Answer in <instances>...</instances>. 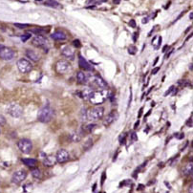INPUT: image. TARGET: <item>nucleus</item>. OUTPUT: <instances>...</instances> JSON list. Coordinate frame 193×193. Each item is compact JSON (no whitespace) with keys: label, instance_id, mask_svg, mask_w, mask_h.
<instances>
[{"label":"nucleus","instance_id":"4c0bfd02","mask_svg":"<svg viewBox=\"0 0 193 193\" xmlns=\"http://www.w3.org/2000/svg\"><path fill=\"white\" fill-rule=\"evenodd\" d=\"M105 179H106V173L103 172V173H102V175H101V179H100V183H101V186H102L103 183H104Z\"/></svg>","mask_w":193,"mask_h":193},{"label":"nucleus","instance_id":"b1692460","mask_svg":"<svg viewBox=\"0 0 193 193\" xmlns=\"http://www.w3.org/2000/svg\"><path fill=\"white\" fill-rule=\"evenodd\" d=\"M47 32H48L47 30L43 29V28H34V29H32L30 31L31 33H34L36 36H42V34L46 33Z\"/></svg>","mask_w":193,"mask_h":193},{"label":"nucleus","instance_id":"37998d69","mask_svg":"<svg viewBox=\"0 0 193 193\" xmlns=\"http://www.w3.org/2000/svg\"><path fill=\"white\" fill-rule=\"evenodd\" d=\"M129 25L131 26V27L132 28H135L136 27V23H135V20H130V22H129Z\"/></svg>","mask_w":193,"mask_h":193},{"label":"nucleus","instance_id":"79ce46f5","mask_svg":"<svg viewBox=\"0 0 193 193\" xmlns=\"http://www.w3.org/2000/svg\"><path fill=\"white\" fill-rule=\"evenodd\" d=\"M187 125L188 127H192V118H190V119L187 120Z\"/></svg>","mask_w":193,"mask_h":193},{"label":"nucleus","instance_id":"bb28decb","mask_svg":"<svg viewBox=\"0 0 193 193\" xmlns=\"http://www.w3.org/2000/svg\"><path fill=\"white\" fill-rule=\"evenodd\" d=\"M92 145H93V140L90 138V139H88V140H87V141L83 144L82 148H83V150H84V151H87V150H89V149L92 147Z\"/></svg>","mask_w":193,"mask_h":193},{"label":"nucleus","instance_id":"c85d7f7f","mask_svg":"<svg viewBox=\"0 0 193 193\" xmlns=\"http://www.w3.org/2000/svg\"><path fill=\"white\" fill-rule=\"evenodd\" d=\"M31 173H32V176L33 178H36V179H40L41 178V172H40V170L38 168H33V169H32Z\"/></svg>","mask_w":193,"mask_h":193},{"label":"nucleus","instance_id":"dca6fc26","mask_svg":"<svg viewBox=\"0 0 193 193\" xmlns=\"http://www.w3.org/2000/svg\"><path fill=\"white\" fill-rule=\"evenodd\" d=\"M95 93V90L92 89V88H86V89H83L81 94V98L85 100H90V99L93 96Z\"/></svg>","mask_w":193,"mask_h":193},{"label":"nucleus","instance_id":"39448f33","mask_svg":"<svg viewBox=\"0 0 193 193\" xmlns=\"http://www.w3.org/2000/svg\"><path fill=\"white\" fill-rule=\"evenodd\" d=\"M7 112L13 118H19L23 113V108L17 103H12L7 107Z\"/></svg>","mask_w":193,"mask_h":193},{"label":"nucleus","instance_id":"58836bf2","mask_svg":"<svg viewBox=\"0 0 193 193\" xmlns=\"http://www.w3.org/2000/svg\"><path fill=\"white\" fill-rule=\"evenodd\" d=\"M174 88H175V87H174L173 85H172V86H170V88H169V89H168L167 91H166V92L164 93V95H163V96H168V95H169V94H170V93H171V92H172V91L174 90Z\"/></svg>","mask_w":193,"mask_h":193},{"label":"nucleus","instance_id":"ddd939ff","mask_svg":"<svg viewBox=\"0 0 193 193\" xmlns=\"http://www.w3.org/2000/svg\"><path fill=\"white\" fill-rule=\"evenodd\" d=\"M32 43L34 45V46H37L38 48H43V49H45V47H47V40L41 37V36H36L33 40H32Z\"/></svg>","mask_w":193,"mask_h":193},{"label":"nucleus","instance_id":"de8ad7c7","mask_svg":"<svg viewBox=\"0 0 193 193\" xmlns=\"http://www.w3.org/2000/svg\"><path fill=\"white\" fill-rule=\"evenodd\" d=\"M139 124H140V120H137V122H136V124H135V125H134V128L136 129V128L139 126Z\"/></svg>","mask_w":193,"mask_h":193},{"label":"nucleus","instance_id":"7c9ffc66","mask_svg":"<svg viewBox=\"0 0 193 193\" xmlns=\"http://www.w3.org/2000/svg\"><path fill=\"white\" fill-rule=\"evenodd\" d=\"M120 140V144H125V141H126V135L125 134H121L119 138Z\"/></svg>","mask_w":193,"mask_h":193},{"label":"nucleus","instance_id":"c9c22d12","mask_svg":"<svg viewBox=\"0 0 193 193\" xmlns=\"http://www.w3.org/2000/svg\"><path fill=\"white\" fill-rule=\"evenodd\" d=\"M5 124H6V118L0 114V126L5 125Z\"/></svg>","mask_w":193,"mask_h":193},{"label":"nucleus","instance_id":"3c124183","mask_svg":"<svg viewBox=\"0 0 193 193\" xmlns=\"http://www.w3.org/2000/svg\"><path fill=\"white\" fill-rule=\"evenodd\" d=\"M158 60H159V57H156V59H155V61H154V64H153V65H156V63L158 62Z\"/></svg>","mask_w":193,"mask_h":193},{"label":"nucleus","instance_id":"9d476101","mask_svg":"<svg viewBox=\"0 0 193 193\" xmlns=\"http://www.w3.org/2000/svg\"><path fill=\"white\" fill-rule=\"evenodd\" d=\"M118 118H119V114H118L117 111H112V112H110L108 115L105 117V119L103 120V125L105 127L110 126L114 121H115L116 120H118Z\"/></svg>","mask_w":193,"mask_h":193},{"label":"nucleus","instance_id":"2f4dec72","mask_svg":"<svg viewBox=\"0 0 193 193\" xmlns=\"http://www.w3.org/2000/svg\"><path fill=\"white\" fill-rule=\"evenodd\" d=\"M14 26L19 29H25L29 27V24H21V23H14Z\"/></svg>","mask_w":193,"mask_h":193},{"label":"nucleus","instance_id":"f704fd0d","mask_svg":"<svg viewBox=\"0 0 193 193\" xmlns=\"http://www.w3.org/2000/svg\"><path fill=\"white\" fill-rule=\"evenodd\" d=\"M81 115L82 120H87V112H86V109H82L81 110Z\"/></svg>","mask_w":193,"mask_h":193},{"label":"nucleus","instance_id":"f3484780","mask_svg":"<svg viewBox=\"0 0 193 193\" xmlns=\"http://www.w3.org/2000/svg\"><path fill=\"white\" fill-rule=\"evenodd\" d=\"M51 37L53 39H55V40H57V41H62V40H65L67 38V36L65 34V33L57 31V32H55L54 33H52Z\"/></svg>","mask_w":193,"mask_h":193},{"label":"nucleus","instance_id":"c756f323","mask_svg":"<svg viewBox=\"0 0 193 193\" xmlns=\"http://www.w3.org/2000/svg\"><path fill=\"white\" fill-rule=\"evenodd\" d=\"M179 85L183 86V87H186V86H191V83L188 81H180L178 82Z\"/></svg>","mask_w":193,"mask_h":193},{"label":"nucleus","instance_id":"13d9d810","mask_svg":"<svg viewBox=\"0 0 193 193\" xmlns=\"http://www.w3.org/2000/svg\"><path fill=\"white\" fill-rule=\"evenodd\" d=\"M3 47H4V46H3V45H2V44H0V50H1V49H2V48H3Z\"/></svg>","mask_w":193,"mask_h":193},{"label":"nucleus","instance_id":"423d86ee","mask_svg":"<svg viewBox=\"0 0 193 193\" xmlns=\"http://www.w3.org/2000/svg\"><path fill=\"white\" fill-rule=\"evenodd\" d=\"M17 68H18L19 72L22 73V74H26V73H29L33 70V65L32 63L30 62L29 60L25 59V58H21L17 61Z\"/></svg>","mask_w":193,"mask_h":193},{"label":"nucleus","instance_id":"6e6d98bb","mask_svg":"<svg viewBox=\"0 0 193 193\" xmlns=\"http://www.w3.org/2000/svg\"><path fill=\"white\" fill-rule=\"evenodd\" d=\"M143 187H144L143 185H140V186H139V189H143Z\"/></svg>","mask_w":193,"mask_h":193},{"label":"nucleus","instance_id":"5fc2aeb1","mask_svg":"<svg viewBox=\"0 0 193 193\" xmlns=\"http://www.w3.org/2000/svg\"><path fill=\"white\" fill-rule=\"evenodd\" d=\"M113 1H114V3H115V4H119L120 3V0H113Z\"/></svg>","mask_w":193,"mask_h":193},{"label":"nucleus","instance_id":"864d4df0","mask_svg":"<svg viewBox=\"0 0 193 193\" xmlns=\"http://www.w3.org/2000/svg\"><path fill=\"white\" fill-rule=\"evenodd\" d=\"M96 183H94V186H93V191H95L96 190Z\"/></svg>","mask_w":193,"mask_h":193},{"label":"nucleus","instance_id":"72a5a7b5","mask_svg":"<svg viewBox=\"0 0 193 193\" xmlns=\"http://www.w3.org/2000/svg\"><path fill=\"white\" fill-rule=\"evenodd\" d=\"M136 51H137V48L135 46H129L128 48V53L131 55H135L136 54Z\"/></svg>","mask_w":193,"mask_h":193},{"label":"nucleus","instance_id":"473e14b6","mask_svg":"<svg viewBox=\"0 0 193 193\" xmlns=\"http://www.w3.org/2000/svg\"><path fill=\"white\" fill-rule=\"evenodd\" d=\"M31 33H24L23 34V36L21 37V40L23 41V42H26V41H27L29 38H31Z\"/></svg>","mask_w":193,"mask_h":193},{"label":"nucleus","instance_id":"4468645a","mask_svg":"<svg viewBox=\"0 0 193 193\" xmlns=\"http://www.w3.org/2000/svg\"><path fill=\"white\" fill-rule=\"evenodd\" d=\"M78 65H80V67L83 70H85V71H93L94 68L93 66L89 63L87 62L86 59L82 57V56H80L78 57Z\"/></svg>","mask_w":193,"mask_h":193},{"label":"nucleus","instance_id":"bf43d9fd","mask_svg":"<svg viewBox=\"0 0 193 193\" xmlns=\"http://www.w3.org/2000/svg\"><path fill=\"white\" fill-rule=\"evenodd\" d=\"M0 134H1V128H0Z\"/></svg>","mask_w":193,"mask_h":193},{"label":"nucleus","instance_id":"aec40b11","mask_svg":"<svg viewBox=\"0 0 193 193\" xmlns=\"http://www.w3.org/2000/svg\"><path fill=\"white\" fill-rule=\"evenodd\" d=\"M96 124H90L84 125L81 128V134H89L94 129H96Z\"/></svg>","mask_w":193,"mask_h":193},{"label":"nucleus","instance_id":"ea45409f","mask_svg":"<svg viewBox=\"0 0 193 193\" xmlns=\"http://www.w3.org/2000/svg\"><path fill=\"white\" fill-rule=\"evenodd\" d=\"M131 140H132V142H136L138 140L137 134L135 132H132V134H131Z\"/></svg>","mask_w":193,"mask_h":193},{"label":"nucleus","instance_id":"9b49d317","mask_svg":"<svg viewBox=\"0 0 193 193\" xmlns=\"http://www.w3.org/2000/svg\"><path fill=\"white\" fill-rule=\"evenodd\" d=\"M70 69V64L66 60H59L56 64V70L58 74H65Z\"/></svg>","mask_w":193,"mask_h":193},{"label":"nucleus","instance_id":"20e7f679","mask_svg":"<svg viewBox=\"0 0 193 193\" xmlns=\"http://www.w3.org/2000/svg\"><path fill=\"white\" fill-rule=\"evenodd\" d=\"M19 150L24 154H29L33 150V143L29 139H21L17 143Z\"/></svg>","mask_w":193,"mask_h":193},{"label":"nucleus","instance_id":"a19ab883","mask_svg":"<svg viewBox=\"0 0 193 193\" xmlns=\"http://www.w3.org/2000/svg\"><path fill=\"white\" fill-rule=\"evenodd\" d=\"M159 71H160V67H156V68H154L152 71H151V74L152 75H156Z\"/></svg>","mask_w":193,"mask_h":193},{"label":"nucleus","instance_id":"0eeeda50","mask_svg":"<svg viewBox=\"0 0 193 193\" xmlns=\"http://www.w3.org/2000/svg\"><path fill=\"white\" fill-rule=\"evenodd\" d=\"M15 57V53L11 48L3 47L0 50V57L4 60H12Z\"/></svg>","mask_w":193,"mask_h":193},{"label":"nucleus","instance_id":"f03ea898","mask_svg":"<svg viewBox=\"0 0 193 193\" xmlns=\"http://www.w3.org/2000/svg\"><path fill=\"white\" fill-rule=\"evenodd\" d=\"M53 117H54V110L50 106L42 107L37 113V120L40 122H43V124L49 122L53 119Z\"/></svg>","mask_w":193,"mask_h":193},{"label":"nucleus","instance_id":"4be33fe9","mask_svg":"<svg viewBox=\"0 0 193 193\" xmlns=\"http://www.w3.org/2000/svg\"><path fill=\"white\" fill-rule=\"evenodd\" d=\"M77 80L81 84H87V76L83 72H78L77 73Z\"/></svg>","mask_w":193,"mask_h":193},{"label":"nucleus","instance_id":"c03bdc74","mask_svg":"<svg viewBox=\"0 0 193 193\" xmlns=\"http://www.w3.org/2000/svg\"><path fill=\"white\" fill-rule=\"evenodd\" d=\"M168 49H169V46H168V45H165V46L163 48V53H165V52L167 51Z\"/></svg>","mask_w":193,"mask_h":193},{"label":"nucleus","instance_id":"6ab92c4d","mask_svg":"<svg viewBox=\"0 0 193 193\" xmlns=\"http://www.w3.org/2000/svg\"><path fill=\"white\" fill-rule=\"evenodd\" d=\"M57 163V160H56V157L54 156H45V159L44 161H43V163H44V165L46 166H54Z\"/></svg>","mask_w":193,"mask_h":193},{"label":"nucleus","instance_id":"8fccbe9b","mask_svg":"<svg viewBox=\"0 0 193 193\" xmlns=\"http://www.w3.org/2000/svg\"><path fill=\"white\" fill-rule=\"evenodd\" d=\"M192 188H193V186L190 185V187H189V193H192Z\"/></svg>","mask_w":193,"mask_h":193},{"label":"nucleus","instance_id":"e433bc0d","mask_svg":"<svg viewBox=\"0 0 193 193\" xmlns=\"http://www.w3.org/2000/svg\"><path fill=\"white\" fill-rule=\"evenodd\" d=\"M73 45H74L76 48H81V41L78 40V39H76V40L73 41Z\"/></svg>","mask_w":193,"mask_h":193},{"label":"nucleus","instance_id":"a878e982","mask_svg":"<svg viewBox=\"0 0 193 193\" xmlns=\"http://www.w3.org/2000/svg\"><path fill=\"white\" fill-rule=\"evenodd\" d=\"M44 5H46L48 7H52V8H58L59 7V3L57 1V0H46L44 2Z\"/></svg>","mask_w":193,"mask_h":193},{"label":"nucleus","instance_id":"603ef678","mask_svg":"<svg viewBox=\"0 0 193 193\" xmlns=\"http://www.w3.org/2000/svg\"><path fill=\"white\" fill-rule=\"evenodd\" d=\"M189 18H190V20H192V18H193V13H190V14H189Z\"/></svg>","mask_w":193,"mask_h":193},{"label":"nucleus","instance_id":"4d7b16f0","mask_svg":"<svg viewBox=\"0 0 193 193\" xmlns=\"http://www.w3.org/2000/svg\"><path fill=\"white\" fill-rule=\"evenodd\" d=\"M189 70H190V71H192V64H190V66H189Z\"/></svg>","mask_w":193,"mask_h":193},{"label":"nucleus","instance_id":"6e6552de","mask_svg":"<svg viewBox=\"0 0 193 193\" xmlns=\"http://www.w3.org/2000/svg\"><path fill=\"white\" fill-rule=\"evenodd\" d=\"M26 177H27V173H26L25 170H22V169L17 170L16 172H14L13 174L12 182L14 183H16V185H18V183H22L26 179Z\"/></svg>","mask_w":193,"mask_h":193},{"label":"nucleus","instance_id":"a211bd4d","mask_svg":"<svg viewBox=\"0 0 193 193\" xmlns=\"http://www.w3.org/2000/svg\"><path fill=\"white\" fill-rule=\"evenodd\" d=\"M26 57L28 58H30L32 61H34V62H37V61L39 60V56L34 51H32V50H27L26 51Z\"/></svg>","mask_w":193,"mask_h":193},{"label":"nucleus","instance_id":"412c9836","mask_svg":"<svg viewBox=\"0 0 193 193\" xmlns=\"http://www.w3.org/2000/svg\"><path fill=\"white\" fill-rule=\"evenodd\" d=\"M22 163L29 167H33L37 165V161L36 159H32V158H26V159H22Z\"/></svg>","mask_w":193,"mask_h":193},{"label":"nucleus","instance_id":"5701e85b","mask_svg":"<svg viewBox=\"0 0 193 193\" xmlns=\"http://www.w3.org/2000/svg\"><path fill=\"white\" fill-rule=\"evenodd\" d=\"M161 43H162V37H155L153 39H152V46L154 47V49H159L160 46H161Z\"/></svg>","mask_w":193,"mask_h":193},{"label":"nucleus","instance_id":"7ed1b4c3","mask_svg":"<svg viewBox=\"0 0 193 193\" xmlns=\"http://www.w3.org/2000/svg\"><path fill=\"white\" fill-rule=\"evenodd\" d=\"M103 115H104V108L101 106H96L87 112V120H99L103 117Z\"/></svg>","mask_w":193,"mask_h":193},{"label":"nucleus","instance_id":"393cba45","mask_svg":"<svg viewBox=\"0 0 193 193\" xmlns=\"http://www.w3.org/2000/svg\"><path fill=\"white\" fill-rule=\"evenodd\" d=\"M82 138V134L81 133H73L71 136H70V140L73 143H78Z\"/></svg>","mask_w":193,"mask_h":193},{"label":"nucleus","instance_id":"49530a36","mask_svg":"<svg viewBox=\"0 0 193 193\" xmlns=\"http://www.w3.org/2000/svg\"><path fill=\"white\" fill-rule=\"evenodd\" d=\"M147 22H148V17H145V18H144V20H143V23L146 24Z\"/></svg>","mask_w":193,"mask_h":193},{"label":"nucleus","instance_id":"2eb2a0df","mask_svg":"<svg viewBox=\"0 0 193 193\" xmlns=\"http://www.w3.org/2000/svg\"><path fill=\"white\" fill-rule=\"evenodd\" d=\"M61 54H62L65 57L69 58V59H74L75 57V52L74 50L70 47V46H66L62 49V51H61Z\"/></svg>","mask_w":193,"mask_h":193},{"label":"nucleus","instance_id":"09e8293b","mask_svg":"<svg viewBox=\"0 0 193 193\" xmlns=\"http://www.w3.org/2000/svg\"><path fill=\"white\" fill-rule=\"evenodd\" d=\"M172 52H173V50H171V51L169 52V54H168V55H166V56H165V58H168V57L172 54Z\"/></svg>","mask_w":193,"mask_h":193},{"label":"nucleus","instance_id":"a18cd8bd","mask_svg":"<svg viewBox=\"0 0 193 193\" xmlns=\"http://www.w3.org/2000/svg\"><path fill=\"white\" fill-rule=\"evenodd\" d=\"M143 108H141V109H140V111H139V115H138V118L140 119V118H141L142 117V114H143Z\"/></svg>","mask_w":193,"mask_h":193},{"label":"nucleus","instance_id":"1a4fd4ad","mask_svg":"<svg viewBox=\"0 0 193 193\" xmlns=\"http://www.w3.org/2000/svg\"><path fill=\"white\" fill-rule=\"evenodd\" d=\"M105 99H106V95H105V91L101 90L100 92H96L94 93L93 96L90 99V100L94 103V104H100L102 103Z\"/></svg>","mask_w":193,"mask_h":193},{"label":"nucleus","instance_id":"f8f14e48","mask_svg":"<svg viewBox=\"0 0 193 193\" xmlns=\"http://www.w3.org/2000/svg\"><path fill=\"white\" fill-rule=\"evenodd\" d=\"M69 157L70 156L67 150H65V149H60L56 155V160L59 163H64L69 160Z\"/></svg>","mask_w":193,"mask_h":193},{"label":"nucleus","instance_id":"f257e3e1","mask_svg":"<svg viewBox=\"0 0 193 193\" xmlns=\"http://www.w3.org/2000/svg\"><path fill=\"white\" fill-rule=\"evenodd\" d=\"M87 84H89L90 88L92 89H100V90H105L107 87V83L105 82L102 78L99 76H91L87 77Z\"/></svg>","mask_w":193,"mask_h":193},{"label":"nucleus","instance_id":"cd10ccee","mask_svg":"<svg viewBox=\"0 0 193 193\" xmlns=\"http://www.w3.org/2000/svg\"><path fill=\"white\" fill-rule=\"evenodd\" d=\"M192 168H193V165H192V163H190L183 167V171L186 175H192Z\"/></svg>","mask_w":193,"mask_h":193}]
</instances>
